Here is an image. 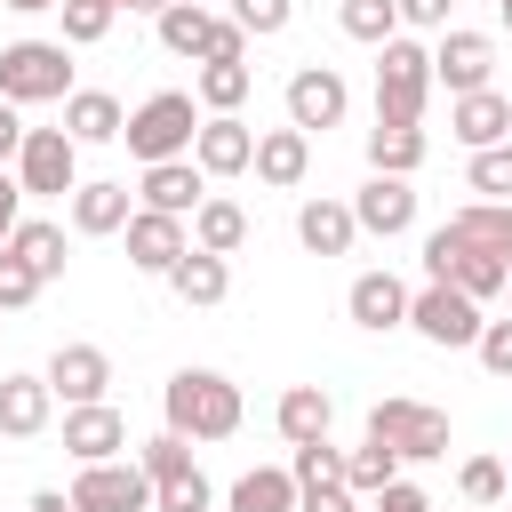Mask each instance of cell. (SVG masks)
Masks as SVG:
<instances>
[{"mask_svg": "<svg viewBox=\"0 0 512 512\" xmlns=\"http://www.w3.org/2000/svg\"><path fill=\"white\" fill-rule=\"evenodd\" d=\"M120 128H128L120 96H104V88H72L64 96V136L72 144H120Z\"/></svg>", "mask_w": 512, "mask_h": 512, "instance_id": "23", "label": "cell"}, {"mask_svg": "<svg viewBox=\"0 0 512 512\" xmlns=\"http://www.w3.org/2000/svg\"><path fill=\"white\" fill-rule=\"evenodd\" d=\"M504 488H512V464H504ZM504 504H512V496H504Z\"/></svg>", "mask_w": 512, "mask_h": 512, "instance_id": "56", "label": "cell"}, {"mask_svg": "<svg viewBox=\"0 0 512 512\" xmlns=\"http://www.w3.org/2000/svg\"><path fill=\"white\" fill-rule=\"evenodd\" d=\"M16 216H24V184H16V168H0V240L16 232Z\"/></svg>", "mask_w": 512, "mask_h": 512, "instance_id": "51", "label": "cell"}, {"mask_svg": "<svg viewBox=\"0 0 512 512\" xmlns=\"http://www.w3.org/2000/svg\"><path fill=\"white\" fill-rule=\"evenodd\" d=\"M16 184H24V200H64V192L80 184V144H72L64 128H24V144H16Z\"/></svg>", "mask_w": 512, "mask_h": 512, "instance_id": "6", "label": "cell"}, {"mask_svg": "<svg viewBox=\"0 0 512 512\" xmlns=\"http://www.w3.org/2000/svg\"><path fill=\"white\" fill-rule=\"evenodd\" d=\"M32 512H72V496H64V488H40V496H32Z\"/></svg>", "mask_w": 512, "mask_h": 512, "instance_id": "52", "label": "cell"}, {"mask_svg": "<svg viewBox=\"0 0 512 512\" xmlns=\"http://www.w3.org/2000/svg\"><path fill=\"white\" fill-rule=\"evenodd\" d=\"M0 8H16V16H40V8H56V0H0Z\"/></svg>", "mask_w": 512, "mask_h": 512, "instance_id": "54", "label": "cell"}, {"mask_svg": "<svg viewBox=\"0 0 512 512\" xmlns=\"http://www.w3.org/2000/svg\"><path fill=\"white\" fill-rule=\"evenodd\" d=\"M472 352H480V368H488V376H512V320H480Z\"/></svg>", "mask_w": 512, "mask_h": 512, "instance_id": "44", "label": "cell"}, {"mask_svg": "<svg viewBox=\"0 0 512 512\" xmlns=\"http://www.w3.org/2000/svg\"><path fill=\"white\" fill-rule=\"evenodd\" d=\"M192 136H200V96H184V88L144 96V104L128 112V128H120V144H128L144 168H152V160H184Z\"/></svg>", "mask_w": 512, "mask_h": 512, "instance_id": "2", "label": "cell"}, {"mask_svg": "<svg viewBox=\"0 0 512 512\" xmlns=\"http://www.w3.org/2000/svg\"><path fill=\"white\" fill-rule=\"evenodd\" d=\"M120 232H128V264L152 272V280H168V264L192 248V224H184V216H160V208H136Z\"/></svg>", "mask_w": 512, "mask_h": 512, "instance_id": "13", "label": "cell"}, {"mask_svg": "<svg viewBox=\"0 0 512 512\" xmlns=\"http://www.w3.org/2000/svg\"><path fill=\"white\" fill-rule=\"evenodd\" d=\"M296 240H304L312 256H352V240H360L352 200H304V208H296Z\"/></svg>", "mask_w": 512, "mask_h": 512, "instance_id": "24", "label": "cell"}, {"mask_svg": "<svg viewBox=\"0 0 512 512\" xmlns=\"http://www.w3.org/2000/svg\"><path fill=\"white\" fill-rule=\"evenodd\" d=\"M0 96L24 104H64L72 96V48L64 40H8L0 48Z\"/></svg>", "mask_w": 512, "mask_h": 512, "instance_id": "3", "label": "cell"}, {"mask_svg": "<svg viewBox=\"0 0 512 512\" xmlns=\"http://www.w3.org/2000/svg\"><path fill=\"white\" fill-rule=\"evenodd\" d=\"M136 200H144V208H160V216H192V208L208 200V176L192 168V152H184V160H152V168H144V184H136Z\"/></svg>", "mask_w": 512, "mask_h": 512, "instance_id": "19", "label": "cell"}, {"mask_svg": "<svg viewBox=\"0 0 512 512\" xmlns=\"http://www.w3.org/2000/svg\"><path fill=\"white\" fill-rule=\"evenodd\" d=\"M56 16H64V48H96L120 8H112V0H56Z\"/></svg>", "mask_w": 512, "mask_h": 512, "instance_id": "37", "label": "cell"}, {"mask_svg": "<svg viewBox=\"0 0 512 512\" xmlns=\"http://www.w3.org/2000/svg\"><path fill=\"white\" fill-rule=\"evenodd\" d=\"M8 248L40 272V288H48V280H64V224H48V216H16Z\"/></svg>", "mask_w": 512, "mask_h": 512, "instance_id": "29", "label": "cell"}, {"mask_svg": "<svg viewBox=\"0 0 512 512\" xmlns=\"http://www.w3.org/2000/svg\"><path fill=\"white\" fill-rule=\"evenodd\" d=\"M456 240H464V232H456ZM504 280H512V264H504L496 248H472V240L456 248V280H448V288H464L472 304H488V296H504Z\"/></svg>", "mask_w": 512, "mask_h": 512, "instance_id": "32", "label": "cell"}, {"mask_svg": "<svg viewBox=\"0 0 512 512\" xmlns=\"http://www.w3.org/2000/svg\"><path fill=\"white\" fill-rule=\"evenodd\" d=\"M288 16H296V0H232V24H240L248 40H272V32H288Z\"/></svg>", "mask_w": 512, "mask_h": 512, "instance_id": "43", "label": "cell"}, {"mask_svg": "<svg viewBox=\"0 0 512 512\" xmlns=\"http://www.w3.org/2000/svg\"><path fill=\"white\" fill-rule=\"evenodd\" d=\"M32 296H40V272H32V264H24L8 240H0V312H24Z\"/></svg>", "mask_w": 512, "mask_h": 512, "instance_id": "42", "label": "cell"}, {"mask_svg": "<svg viewBox=\"0 0 512 512\" xmlns=\"http://www.w3.org/2000/svg\"><path fill=\"white\" fill-rule=\"evenodd\" d=\"M64 448H72V464H104V456H128V416H120L112 400L64 408Z\"/></svg>", "mask_w": 512, "mask_h": 512, "instance_id": "16", "label": "cell"}, {"mask_svg": "<svg viewBox=\"0 0 512 512\" xmlns=\"http://www.w3.org/2000/svg\"><path fill=\"white\" fill-rule=\"evenodd\" d=\"M168 288H176L184 304H200V312H208V304H224V296H232V264H224V256H208V248H184V256L168 264Z\"/></svg>", "mask_w": 512, "mask_h": 512, "instance_id": "26", "label": "cell"}, {"mask_svg": "<svg viewBox=\"0 0 512 512\" xmlns=\"http://www.w3.org/2000/svg\"><path fill=\"white\" fill-rule=\"evenodd\" d=\"M240 240H248V208L224 200V192H208V200L192 208V248H208V256H240Z\"/></svg>", "mask_w": 512, "mask_h": 512, "instance_id": "27", "label": "cell"}, {"mask_svg": "<svg viewBox=\"0 0 512 512\" xmlns=\"http://www.w3.org/2000/svg\"><path fill=\"white\" fill-rule=\"evenodd\" d=\"M16 144H24V112L0 96V168H16Z\"/></svg>", "mask_w": 512, "mask_h": 512, "instance_id": "50", "label": "cell"}, {"mask_svg": "<svg viewBox=\"0 0 512 512\" xmlns=\"http://www.w3.org/2000/svg\"><path fill=\"white\" fill-rule=\"evenodd\" d=\"M248 88H256V72H248V64H200V80H192L200 112H240V104H248Z\"/></svg>", "mask_w": 512, "mask_h": 512, "instance_id": "33", "label": "cell"}, {"mask_svg": "<svg viewBox=\"0 0 512 512\" xmlns=\"http://www.w3.org/2000/svg\"><path fill=\"white\" fill-rule=\"evenodd\" d=\"M112 8H128V16H160L168 0H112Z\"/></svg>", "mask_w": 512, "mask_h": 512, "instance_id": "53", "label": "cell"}, {"mask_svg": "<svg viewBox=\"0 0 512 512\" xmlns=\"http://www.w3.org/2000/svg\"><path fill=\"white\" fill-rule=\"evenodd\" d=\"M208 504H216V488H208V472H200V464H184V472L152 480V512H208Z\"/></svg>", "mask_w": 512, "mask_h": 512, "instance_id": "36", "label": "cell"}, {"mask_svg": "<svg viewBox=\"0 0 512 512\" xmlns=\"http://www.w3.org/2000/svg\"><path fill=\"white\" fill-rule=\"evenodd\" d=\"M200 64H248V32H240L232 16H216V24H208V56H200Z\"/></svg>", "mask_w": 512, "mask_h": 512, "instance_id": "45", "label": "cell"}, {"mask_svg": "<svg viewBox=\"0 0 512 512\" xmlns=\"http://www.w3.org/2000/svg\"><path fill=\"white\" fill-rule=\"evenodd\" d=\"M152 24H160V48H168V56H208V24H216V8H200V0H168Z\"/></svg>", "mask_w": 512, "mask_h": 512, "instance_id": "30", "label": "cell"}, {"mask_svg": "<svg viewBox=\"0 0 512 512\" xmlns=\"http://www.w3.org/2000/svg\"><path fill=\"white\" fill-rule=\"evenodd\" d=\"M424 96H432V48L392 32L376 48V120H424Z\"/></svg>", "mask_w": 512, "mask_h": 512, "instance_id": "5", "label": "cell"}, {"mask_svg": "<svg viewBox=\"0 0 512 512\" xmlns=\"http://www.w3.org/2000/svg\"><path fill=\"white\" fill-rule=\"evenodd\" d=\"M248 168H256V184H272V192H296V184L312 176V136H304V128H264Z\"/></svg>", "mask_w": 512, "mask_h": 512, "instance_id": "18", "label": "cell"}, {"mask_svg": "<svg viewBox=\"0 0 512 512\" xmlns=\"http://www.w3.org/2000/svg\"><path fill=\"white\" fill-rule=\"evenodd\" d=\"M136 464H144V480H168V472H184V464H192V440L160 424V432H152V440L136 448Z\"/></svg>", "mask_w": 512, "mask_h": 512, "instance_id": "39", "label": "cell"}, {"mask_svg": "<svg viewBox=\"0 0 512 512\" xmlns=\"http://www.w3.org/2000/svg\"><path fill=\"white\" fill-rule=\"evenodd\" d=\"M40 376H48V392H56L64 408H88V400H104V392H112V360H104L96 344H56Z\"/></svg>", "mask_w": 512, "mask_h": 512, "instance_id": "14", "label": "cell"}, {"mask_svg": "<svg viewBox=\"0 0 512 512\" xmlns=\"http://www.w3.org/2000/svg\"><path fill=\"white\" fill-rule=\"evenodd\" d=\"M48 416H56L48 376H0V432H8V440H40Z\"/></svg>", "mask_w": 512, "mask_h": 512, "instance_id": "22", "label": "cell"}, {"mask_svg": "<svg viewBox=\"0 0 512 512\" xmlns=\"http://www.w3.org/2000/svg\"><path fill=\"white\" fill-rule=\"evenodd\" d=\"M336 24H344V40L384 48V40L400 32V8H392V0H344V8H336Z\"/></svg>", "mask_w": 512, "mask_h": 512, "instance_id": "35", "label": "cell"}, {"mask_svg": "<svg viewBox=\"0 0 512 512\" xmlns=\"http://www.w3.org/2000/svg\"><path fill=\"white\" fill-rule=\"evenodd\" d=\"M424 152H432V144H424L416 120H376V128H368V168H376V176H416Z\"/></svg>", "mask_w": 512, "mask_h": 512, "instance_id": "25", "label": "cell"}, {"mask_svg": "<svg viewBox=\"0 0 512 512\" xmlns=\"http://www.w3.org/2000/svg\"><path fill=\"white\" fill-rule=\"evenodd\" d=\"M72 512H152V480L136 456H104V464H80V480L64 488Z\"/></svg>", "mask_w": 512, "mask_h": 512, "instance_id": "8", "label": "cell"}, {"mask_svg": "<svg viewBox=\"0 0 512 512\" xmlns=\"http://www.w3.org/2000/svg\"><path fill=\"white\" fill-rule=\"evenodd\" d=\"M344 112H352V88H344V72L336 64H304V72H288V128H344Z\"/></svg>", "mask_w": 512, "mask_h": 512, "instance_id": "10", "label": "cell"}, {"mask_svg": "<svg viewBox=\"0 0 512 512\" xmlns=\"http://www.w3.org/2000/svg\"><path fill=\"white\" fill-rule=\"evenodd\" d=\"M344 312H352V328L392 336V328H408V280H400V272H360V280L344 288Z\"/></svg>", "mask_w": 512, "mask_h": 512, "instance_id": "15", "label": "cell"}, {"mask_svg": "<svg viewBox=\"0 0 512 512\" xmlns=\"http://www.w3.org/2000/svg\"><path fill=\"white\" fill-rule=\"evenodd\" d=\"M256 160V128L240 112H200V136H192V168L200 176H248Z\"/></svg>", "mask_w": 512, "mask_h": 512, "instance_id": "11", "label": "cell"}, {"mask_svg": "<svg viewBox=\"0 0 512 512\" xmlns=\"http://www.w3.org/2000/svg\"><path fill=\"white\" fill-rule=\"evenodd\" d=\"M288 472H296V488H320V480H344V448H336V440H304V448L288 456Z\"/></svg>", "mask_w": 512, "mask_h": 512, "instance_id": "40", "label": "cell"}, {"mask_svg": "<svg viewBox=\"0 0 512 512\" xmlns=\"http://www.w3.org/2000/svg\"><path fill=\"white\" fill-rule=\"evenodd\" d=\"M224 512H296V472H288V464H256V472H240Z\"/></svg>", "mask_w": 512, "mask_h": 512, "instance_id": "28", "label": "cell"}, {"mask_svg": "<svg viewBox=\"0 0 512 512\" xmlns=\"http://www.w3.org/2000/svg\"><path fill=\"white\" fill-rule=\"evenodd\" d=\"M200 8H216V0H200Z\"/></svg>", "mask_w": 512, "mask_h": 512, "instance_id": "57", "label": "cell"}, {"mask_svg": "<svg viewBox=\"0 0 512 512\" xmlns=\"http://www.w3.org/2000/svg\"><path fill=\"white\" fill-rule=\"evenodd\" d=\"M448 224H456L472 248H496V256L512 264V200H464Z\"/></svg>", "mask_w": 512, "mask_h": 512, "instance_id": "31", "label": "cell"}, {"mask_svg": "<svg viewBox=\"0 0 512 512\" xmlns=\"http://www.w3.org/2000/svg\"><path fill=\"white\" fill-rule=\"evenodd\" d=\"M504 296H512V280H504Z\"/></svg>", "mask_w": 512, "mask_h": 512, "instance_id": "58", "label": "cell"}, {"mask_svg": "<svg viewBox=\"0 0 512 512\" xmlns=\"http://www.w3.org/2000/svg\"><path fill=\"white\" fill-rule=\"evenodd\" d=\"M64 200H72V232H80V240H104V232H120V224L136 216L128 184H112V176H96V184H72Z\"/></svg>", "mask_w": 512, "mask_h": 512, "instance_id": "20", "label": "cell"}, {"mask_svg": "<svg viewBox=\"0 0 512 512\" xmlns=\"http://www.w3.org/2000/svg\"><path fill=\"white\" fill-rule=\"evenodd\" d=\"M496 16H504V32H512V0H496Z\"/></svg>", "mask_w": 512, "mask_h": 512, "instance_id": "55", "label": "cell"}, {"mask_svg": "<svg viewBox=\"0 0 512 512\" xmlns=\"http://www.w3.org/2000/svg\"><path fill=\"white\" fill-rule=\"evenodd\" d=\"M488 80H496V40H488V32H464V24H448V32H440V48H432V88L472 96V88H488Z\"/></svg>", "mask_w": 512, "mask_h": 512, "instance_id": "9", "label": "cell"}, {"mask_svg": "<svg viewBox=\"0 0 512 512\" xmlns=\"http://www.w3.org/2000/svg\"><path fill=\"white\" fill-rule=\"evenodd\" d=\"M464 184H472L480 200H512V136H504V144H480L472 168H464Z\"/></svg>", "mask_w": 512, "mask_h": 512, "instance_id": "38", "label": "cell"}, {"mask_svg": "<svg viewBox=\"0 0 512 512\" xmlns=\"http://www.w3.org/2000/svg\"><path fill=\"white\" fill-rule=\"evenodd\" d=\"M296 512H360V496L344 480H320V488H296Z\"/></svg>", "mask_w": 512, "mask_h": 512, "instance_id": "47", "label": "cell"}, {"mask_svg": "<svg viewBox=\"0 0 512 512\" xmlns=\"http://www.w3.org/2000/svg\"><path fill=\"white\" fill-rule=\"evenodd\" d=\"M392 480H400V456H392L384 440L344 448V488H352V496H376V488H392Z\"/></svg>", "mask_w": 512, "mask_h": 512, "instance_id": "34", "label": "cell"}, {"mask_svg": "<svg viewBox=\"0 0 512 512\" xmlns=\"http://www.w3.org/2000/svg\"><path fill=\"white\" fill-rule=\"evenodd\" d=\"M400 8V24H416V32H448V8L456 0H392Z\"/></svg>", "mask_w": 512, "mask_h": 512, "instance_id": "49", "label": "cell"}, {"mask_svg": "<svg viewBox=\"0 0 512 512\" xmlns=\"http://www.w3.org/2000/svg\"><path fill=\"white\" fill-rule=\"evenodd\" d=\"M456 224H440V232H424V280H456Z\"/></svg>", "mask_w": 512, "mask_h": 512, "instance_id": "46", "label": "cell"}, {"mask_svg": "<svg viewBox=\"0 0 512 512\" xmlns=\"http://www.w3.org/2000/svg\"><path fill=\"white\" fill-rule=\"evenodd\" d=\"M352 224H360V232H376V240H400V232L416 224V184H408V176H376V168H368V184L352 192Z\"/></svg>", "mask_w": 512, "mask_h": 512, "instance_id": "12", "label": "cell"}, {"mask_svg": "<svg viewBox=\"0 0 512 512\" xmlns=\"http://www.w3.org/2000/svg\"><path fill=\"white\" fill-rule=\"evenodd\" d=\"M408 328L424 344H440V352H464L480 336V304L464 288H448V280H424V288H408Z\"/></svg>", "mask_w": 512, "mask_h": 512, "instance_id": "7", "label": "cell"}, {"mask_svg": "<svg viewBox=\"0 0 512 512\" xmlns=\"http://www.w3.org/2000/svg\"><path fill=\"white\" fill-rule=\"evenodd\" d=\"M272 424H280V440H288V448H304V440H328V424H336V400H328V384H288V392L272 400Z\"/></svg>", "mask_w": 512, "mask_h": 512, "instance_id": "21", "label": "cell"}, {"mask_svg": "<svg viewBox=\"0 0 512 512\" xmlns=\"http://www.w3.org/2000/svg\"><path fill=\"white\" fill-rule=\"evenodd\" d=\"M448 136H456L464 152H480V144H504V136H512V104H504L496 88L448 96Z\"/></svg>", "mask_w": 512, "mask_h": 512, "instance_id": "17", "label": "cell"}, {"mask_svg": "<svg viewBox=\"0 0 512 512\" xmlns=\"http://www.w3.org/2000/svg\"><path fill=\"white\" fill-rule=\"evenodd\" d=\"M368 440H384L400 464H432V456H448V416H440L432 400L392 392V400L368 408Z\"/></svg>", "mask_w": 512, "mask_h": 512, "instance_id": "4", "label": "cell"}, {"mask_svg": "<svg viewBox=\"0 0 512 512\" xmlns=\"http://www.w3.org/2000/svg\"><path fill=\"white\" fill-rule=\"evenodd\" d=\"M160 416H168V432H184V440H232L248 408H240V384H232V376H216V368H176L168 392H160Z\"/></svg>", "mask_w": 512, "mask_h": 512, "instance_id": "1", "label": "cell"}, {"mask_svg": "<svg viewBox=\"0 0 512 512\" xmlns=\"http://www.w3.org/2000/svg\"><path fill=\"white\" fill-rule=\"evenodd\" d=\"M368 512H432V496H424L416 480H392V488H376V496H368Z\"/></svg>", "mask_w": 512, "mask_h": 512, "instance_id": "48", "label": "cell"}, {"mask_svg": "<svg viewBox=\"0 0 512 512\" xmlns=\"http://www.w3.org/2000/svg\"><path fill=\"white\" fill-rule=\"evenodd\" d=\"M456 488H464V504H504V496H512V488H504V464H496V456H464Z\"/></svg>", "mask_w": 512, "mask_h": 512, "instance_id": "41", "label": "cell"}]
</instances>
